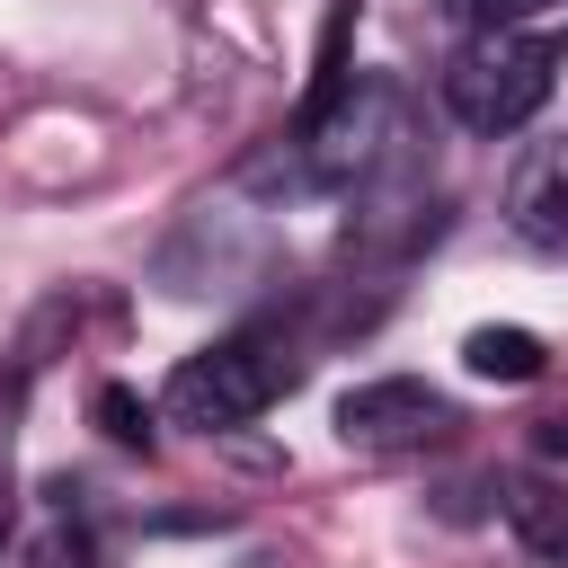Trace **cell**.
<instances>
[{
	"label": "cell",
	"mask_w": 568,
	"mask_h": 568,
	"mask_svg": "<svg viewBox=\"0 0 568 568\" xmlns=\"http://www.w3.org/2000/svg\"><path fill=\"white\" fill-rule=\"evenodd\" d=\"M293 373H302L293 337H284L275 320H248V328L195 346V355L169 373V417L195 426V435H231V426H248L257 408H275V399L293 390Z\"/></svg>",
	"instance_id": "6da1fadb"
},
{
	"label": "cell",
	"mask_w": 568,
	"mask_h": 568,
	"mask_svg": "<svg viewBox=\"0 0 568 568\" xmlns=\"http://www.w3.org/2000/svg\"><path fill=\"white\" fill-rule=\"evenodd\" d=\"M550 71H559V44H541V36H470L453 62H444V106H453V124L462 133H524L532 115H541V98H550Z\"/></svg>",
	"instance_id": "7a4b0ae2"
},
{
	"label": "cell",
	"mask_w": 568,
	"mask_h": 568,
	"mask_svg": "<svg viewBox=\"0 0 568 568\" xmlns=\"http://www.w3.org/2000/svg\"><path fill=\"white\" fill-rule=\"evenodd\" d=\"M453 426V399L417 373H382V382H355L337 399V435L364 444V453H399V444H435Z\"/></svg>",
	"instance_id": "3957f363"
},
{
	"label": "cell",
	"mask_w": 568,
	"mask_h": 568,
	"mask_svg": "<svg viewBox=\"0 0 568 568\" xmlns=\"http://www.w3.org/2000/svg\"><path fill=\"white\" fill-rule=\"evenodd\" d=\"M506 213H515V231H524L532 248L568 257V142H541V151L515 169V186H506Z\"/></svg>",
	"instance_id": "277c9868"
},
{
	"label": "cell",
	"mask_w": 568,
	"mask_h": 568,
	"mask_svg": "<svg viewBox=\"0 0 568 568\" xmlns=\"http://www.w3.org/2000/svg\"><path fill=\"white\" fill-rule=\"evenodd\" d=\"M506 524H515V541H524L532 559L568 568V488H550V479H515V488H506Z\"/></svg>",
	"instance_id": "5b68a950"
},
{
	"label": "cell",
	"mask_w": 568,
	"mask_h": 568,
	"mask_svg": "<svg viewBox=\"0 0 568 568\" xmlns=\"http://www.w3.org/2000/svg\"><path fill=\"white\" fill-rule=\"evenodd\" d=\"M462 364H470L479 382H541L550 346H541L532 328H470V337H462Z\"/></svg>",
	"instance_id": "8992f818"
},
{
	"label": "cell",
	"mask_w": 568,
	"mask_h": 568,
	"mask_svg": "<svg viewBox=\"0 0 568 568\" xmlns=\"http://www.w3.org/2000/svg\"><path fill=\"white\" fill-rule=\"evenodd\" d=\"M89 417H98V426H106V444H124V453H151V435H160V426H151V408H142L124 382H98Z\"/></svg>",
	"instance_id": "52a82bcc"
},
{
	"label": "cell",
	"mask_w": 568,
	"mask_h": 568,
	"mask_svg": "<svg viewBox=\"0 0 568 568\" xmlns=\"http://www.w3.org/2000/svg\"><path fill=\"white\" fill-rule=\"evenodd\" d=\"M541 9H559V0H453V18H462V27H479V36H506V27L541 18Z\"/></svg>",
	"instance_id": "ba28073f"
},
{
	"label": "cell",
	"mask_w": 568,
	"mask_h": 568,
	"mask_svg": "<svg viewBox=\"0 0 568 568\" xmlns=\"http://www.w3.org/2000/svg\"><path fill=\"white\" fill-rule=\"evenodd\" d=\"M541 453H568V417H541Z\"/></svg>",
	"instance_id": "9c48e42d"
},
{
	"label": "cell",
	"mask_w": 568,
	"mask_h": 568,
	"mask_svg": "<svg viewBox=\"0 0 568 568\" xmlns=\"http://www.w3.org/2000/svg\"><path fill=\"white\" fill-rule=\"evenodd\" d=\"M559 53H568V36H559Z\"/></svg>",
	"instance_id": "30bf717a"
}]
</instances>
